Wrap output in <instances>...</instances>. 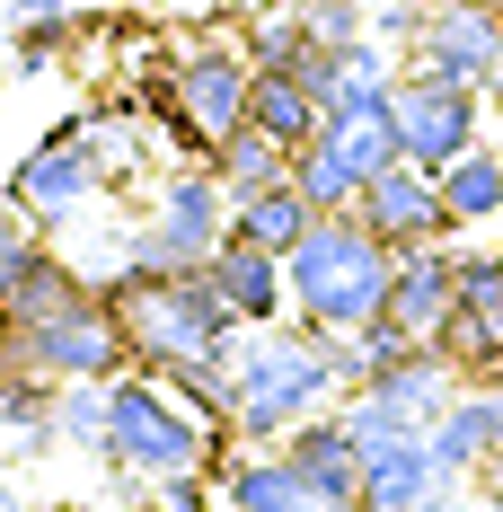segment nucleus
<instances>
[{
  "label": "nucleus",
  "instance_id": "nucleus-25",
  "mask_svg": "<svg viewBox=\"0 0 503 512\" xmlns=\"http://www.w3.org/2000/svg\"><path fill=\"white\" fill-rule=\"evenodd\" d=\"M442 177V204H451V230H477V221H495L503 212V151L495 142H468L451 168H433Z\"/></svg>",
  "mask_w": 503,
  "mask_h": 512
},
{
  "label": "nucleus",
  "instance_id": "nucleus-15",
  "mask_svg": "<svg viewBox=\"0 0 503 512\" xmlns=\"http://www.w3.org/2000/svg\"><path fill=\"white\" fill-rule=\"evenodd\" d=\"M195 274H203V292L230 309V327H274V318H292V283H283V256L274 248L221 239Z\"/></svg>",
  "mask_w": 503,
  "mask_h": 512
},
{
  "label": "nucleus",
  "instance_id": "nucleus-14",
  "mask_svg": "<svg viewBox=\"0 0 503 512\" xmlns=\"http://www.w3.org/2000/svg\"><path fill=\"white\" fill-rule=\"evenodd\" d=\"M451 495H459V477L433 460L424 433H398V442L362 451V512H442Z\"/></svg>",
  "mask_w": 503,
  "mask_h": 512
},
{
  "label": "nucleus",
  "instance_id": "nucleus-13",
  "mask_svg": "<svg viewBox=\"0 0 503 512\" xmlns=\"http://www.w3.org/2000/svg\"><path fill=\"white\" fill-rule=\"evenodd\" d=\"M353 221L389 248H424V239H451V204H442V177L415 168V159H389L380 177H362L353 195Z\"/></svg>",
  "mask_w": 503,
  "mask_h": 512
},
{
  "label": "nucleus",
  "instance_id": "nucleus-10",
  "mask_svg": "<svg viewBox=\"0 0 503 512\" xmlns=\"http://www.w3.org/2000/svg\"><path fill=\"white\" fill-rule=\"evenodd\" d=\"M248 80H256V62L239 45H195L168 71V124H177V142L212 159L248 124Z\"/></svg>",
  "mask_w": 503,
  "mask_h": 512
},
{
  "label": "nucleus",
  "instance_id": "nucleus-20",
  "mask_svg": "<svg viewBox=\"0 0 503 512\" xmlns=\"http://www.w3.org/2000/svg\"><path fill=\"white\" fill-rule=\"evenodd\" d=\"M424 442H433V460L451 468V477H477V468H495V460H503V389H459Z\"/></svg>",
  "mask_w": 503,
  "mask_h": 512
},
{
  "label": "nucleus",
  "instance_id": "nucleus-16",
  "mask_svg": "<svg viewBox=\"0 0 503 512\" xmlns=\"http://www.w3.org/2000/svg\"><path fill=\"white\" fill-rule=\"evenodd\" d=\"M451 292H459V248H442V239L398 248L380 318H389L398 336H415V345H433V336H442V318H451Z\"/></svg>",
  "mask_w": 503,
  "mask_h": 512
},
{
  "label": "nucleus",
  "instance_id": "nucleus-12",
  "mask_svg": "<svg viewBox=\"0 0 503 512\" xmlns=\"http://www.w3.org/2000/svg\"><path fill=\"white\" fill-rule=\"evenodd\" d=\"M406 62L486 89V71L503 62V9H486V0H424L415 36H406Z\"/></svg>",
  "mask_w": 503,
  "mask_h": 512
},
{
  "label": "nucleus",
  "instance_id": "nucleus-22",
  "mask_svg": "<svg viewBox=\"0 0 503 512\" xmlns=\"http://www.w3.org/2000/svg\"><path fill=\"white\" fill-rule=\"evenodd\" d=\"M248 124H256V133H274L283 151H301V142H318L327 106L309 98L301 71H256V80H248Z\"/></svg>",
  "mask_w": 503,
  "mask_h": 512
},
{
  "label": "nucleus",
  "instance_id": "nucleus-26",
  "mask_svg": "<svg viewBox=\"0 0 503 512\" xmlns=\"http://www.w3.org/2000/svg\"><path fill=\"white\" fill-rule=\"evenodd\" d=\"M212 177H221V186H230V204H239V195H265V186H283V177H292V151H283L274 133L239 124V133L212 151Z\"/></svg>",
  "mask_w": 503,
  "mask_h": 512
},
{
  "label": "nucleus",
  "instance_id": "nucleus-23",
  "mask_svg": "<svg viewBox=\"0 0 503 512\" xmlns=\"http://www.w3.org/2000/svg\"><path fill=\"white\" fill-rule=\"evenodd\" d=\"M309 221H318V204H309L301 186L283 177V186H265V195H239V204H230V239H248V248H274V256H292Z\"/></svg>",
  "mask_w": 503,
  "mask_h": 512
},
{
  "label": "nucleus",
  "instance_id": "nucleus-1",
  "mask_svg": "<svg viewBox=\"0 0 503 512\" xmlns=\"http://www.w3.org/2000/svg\"><path fill=\"white\" fill-rule=\"evenodd\" d=\"M239 451V433L230 424H203L159 371H115L106 380V442L98 460L124 477V486H159V477H186V468H221Z\"/></svg>",
  "mask_w": 503,
  "mask_h": 512
},
{
  "label": "nucleus",
  "instance_id": "nucleus-29",
  "mask_svg": "<svg viewBox=\"0 0 503 512\" xmlns=\"http://www.w3.org/2000/svg\"><path fill=\"white\" fill-rule=\"evenodd\" d=\"M151 512H221V486H212V468L159 477V486H151Z\"/></svg>",
  "mask_w": 503,
  "mask_h": 512
},
{
  "label": "nucleus",
  "instance_id": "nucleus-31",
  "mask_svg": "<svg viewBox=\"0 0 503 512\" xmlns=\"http://www.w3.org/2000/svg\"><path fill=\"white\" fill-rule=\"evenodd\" d=\"M71 0H0V27H36V18H62Z\"/></svg>",
  "mask_w": 503,
  "mask_h": 512
},
{
  "label": "nucleus",
  "instance_id": "nucleus-18",
  "mask_svg": "<svg viewBox=\"0 0 503 512\" xmlns=\"http://www.w3.org/2000/svg\"><path fill=\"white\" fill-rule=\"evenodd\" d=\"M301 80H309V98L336 115V106L389 98V89H398V62H389L380 36H345V45H309L301 53Z\"/></svg>",
  "mask_w": 503,
  "mask_h": 512
},
{
  "label": "nucleus",
  "instance_id": "nucleus-3",
  "mask_svg": "<svg viewBox=\"0 0 503 512\" xmlns=\"http://www.w3.org/2000/svg\"><path fill=\"white\" fill-rule=\"evenodd\" d=\"M389 265H398V248L371 239L353 212H318L301 230V248L283 256L292 327H309V336H353V327H371L380 301H389Z\"/></svg>",
  "mask_w": 503,
  "mask_h": 512
},
{
  "label": "nucleus",
  "instance_id": "nucleus-24",
  "mask_svg": "<svg viewBox=\"0 0 503 512\" xmlns=\"http://www.w3.org/2000/svg\"><path fill=\"white\" fill-rule=\"evenodd\" d=\"M53 398H62V380H45V371H0V442H18L27 460L62 451V433H53Z\"/></svg>",
  "mask_w": 503,
  "mask_h": 512
},
{
  "label": "nucleus",
  "instance_id": "nucleus-17",
  "mask_svg": "<svg viewBox=\"0 0 503 512\" xmlns=\"http://www.w3.org/2000/svg\"><path fill=\"white\" fill-rule=\"evenodd\" d=\"M212 486H221V512H327V495L292 468L283 442H248V451H230V460L212 468Z\"/></svg>",
  "mask_w": 503,
  "mask_h": 512
},
{
  "label": "nucleus",
  "instance_id": "nucleus-2",
  "mask_svg": "<svg viewBox=\"0 0 503 512\" xmlns=\"http://www.w3.org/2000/svg\"><path fill=\"white\" fill-rule=\"evenodd\" d=\"M318 407H336V354H327V336H309L292 318L230 336V433L239 442H283Z\"/></svg>",
  "mask_w": 503,
  "mask_h": 512
},
{
  "label": "nucleus",
  "instance_id": "nucleus-9",
  "mask_svg": "<svg viewBox=\"0 0 503 512\" xmlns=\"http://www.w3.org/2000/svg\"><path fill=\"white\" fill-rule=\"evenodd\" d=\"M389 124H398V159H415V168H451L468 142H486V89L406 62L398 89H389Z\"/></svg>",
  "mask_w": 503,
  "mask_h": 512
},
{
  "label": "nucleus",
  "instance_id": "nucleus-27",
  "mask_svg": "<svg viewBox=\"0 0 503 512\" xmlns=\"http://www.w3.org/2000/svg\"><path fill=\"white\" fill-rule=\"evenodd\" d=\"M53 433H62V451H89V460H98V442H106V380H62Z\"/></svg>",
  "mask_w": 503,
  "mask_h": 512
},
{
  "label": "nucleus",
  "instance_id": "nucleus-30",
  "mask_svg": "<svg viewBox=\"0 0 503 512\" xmlns=\"http://www.w3.org/2000/svg\"><path fill=\"white\" fill-rule=\"evenodd\" d=\"M36 239H45V230L27 221V204H18V195H9V177H0V274H9L27 248H36Z\"/></svg>",
  "mask_w": 503,
  "mask_h": 512
},
{
  "label": "nucleus",
  "instance_id": "nucleus-7",
  "mask_svg": "<svg viewBox=\"0 0 503 512\" xmlns=\"http://www.w3.org/2000/svg\"><path fill=\"white\" fill-rule=\"evenodd\" d=\"M389 159H398L389 98H371V106H336V115L318 124V142H301V151H292V186H301L318 212H353L362 177H380Z\"/></svg>",
  "mask_w": 503,
  "mask_h": 512
},
{
  "label": "nucleus",
  "instance_id": "nucleus-8",
  "mask_svg": "<svg viewBox=\"0 0 503 512\" xmlns=\"http://www.w3.org/2000/svg\"><path fill=\"white\" fill-rule=\"evenodd\" d=\"M221 239H230V186H221L212 159H203V168H186V177H168V195L151 204V221L133 230L124 274H195Z\"/></svg>",
  "mask_w": 503,
  "mask_h": 512
},
{
  "label": "nucleus",
  "instance_id": "nucleus-32",
  "mask_svg": "<svg viewBox=\"0 0 503 512\" xmlns=\"http://www.w3.org/2000/svg\"><path fill=\"white\" fill-rule=\"evenodd\" d=\"M486 115H495V124H503V62H495V71H486Z\"/></svg>",
  "mask_w": 503,
  "mask_h": 512
},
{
  "label": "nucleus",
  "instance_id": "nucleus-33",
  "mask_svg": "<svg viewBox=\"0 0 503 512\" xmlns=\"http://www.w3.org/2000/svg\"><path fill=\"white\" fill-rule=\"evenodd\" d=\"M353 512H362V504H353Z\"/></svg>",
  "mask_w": 503,
  "mask_h": 512
},
{
  "label": "nucleus",
  "instance_id": "nucleus-4",
  "mask_svg": "<svg viewBox=\"0 0 503 512\" xmlns=\"http://www.w3.org/2000/svg\"><path fill=\"white\" fill-rule=\"evenodd\" d=\"M106 301L133 327V362L142 371H221L230 362V309L203 292V274H106Z\"/></svg>",
  "mask_w": 503,
  "mask_h": 512
},
{
  "label": "nucleus",
  "instance_id": "nucleus-5",
  "mask_svg": "<svg viewBox=\"0 0 503 512\" xmlns=\"http://www.w3.org/2000/svg\"><path fill=\"white\" fill-rule=\"evenodd\" d=\"M0 371H45V380H115L133 371V327L98 283L62 301L36 327H0Z\"/></svg>",
  "mask_w": 503,
  "mask_h": 512
},
{
  "label": "nucleus",
  "instance_id": "nucleus-28",
  "mask_svg": "<svg viewBox=\"0 0 503 512\" xmlns=\"http://www.w3.org/2000/svg\"><path fill=\"white\" fill-rule=\"evenodd\" d=\"M309 45H318V36L301 27V9H265L248 36H239V53H248L256 71H301V53H309Z\"/></svg>",
  "mask_w": 503,
  "mask_h": 512
},
{
  "label": "nucleus",
  "instance_id": "nucleus-19",
  "mask_svg": "<svg viewBox=\"0 0 503 512\" xmlns=\"http://www.w3.org/2000/svg\"><path fill=\"white\" fill-rule=\"evenodd\" d=\"M283 451H292V468L327 495V512H353V504H362V442L345 433V415H336V407H318L309 424H292Z\"/></svg>",
  "mask_w": 503,
  "mask_h": 512
},
{
  "label": "nucleus",
  "instance_id": "nucleus-11",
  "mask_svg": "<svg viewBox=\"0 0 503 512\" xmlns=\"http://www.w3.org/2000/svg\"><path fill=\"white\" fill-rule=\"evenodd\" d=\"M433 345L468 389H503V256H459V292Z\"/></svg>",
  "mask_w": 503,
  "mask_h": 512
},
{
  "label": "nucleus",
  "instance_id": "nucleus-6",
  "mask_svg": "<svg viewBox=\"0 0 503 512\" xmlns=\"http://www.w3.org/2000/svg\"><path fill=\"white\" fill-rule=\"evenodd\" d=\"M106 186H115V168H106V151H98V106L62 115L45 142H27V159L9 168V195L27 204V221H36V230H53V221H80Z\"/></svg>",
  "mask_w": 503,
  "mask_h": 512
},
{
  "label": "nucleus",
  "instance_id": "nucleus-21",
  "mask_svg": "<svg viewBox=\"0 0 503 512\" xmlns=\"http://www.w3.org/2000/svg\"><path fill=\"white\" fill-rule=\"evenodd\" d=\"M80 292H89V274H80L62 248H45V239H36V248L0 274V327H36V318H53V309L80 301Z\"/></svg>",
  "mask_w": 503,
  "mask_h": 512
}]
</instances>
